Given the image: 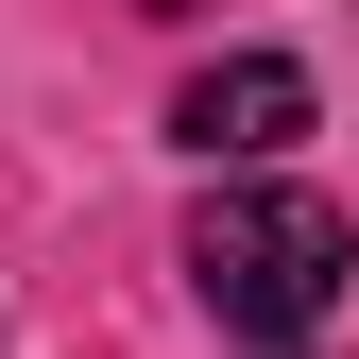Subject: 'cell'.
I'll use <instances>...</instances> for the list:
<instances>
[{
    "mask_svg": "<svg viewBox=\"0 0 359 359\" xmlns=\"http://www.w3.org/2000/svg\"><path fill=\"white\" fill-rule=\"evenodd\" d=\"M137 18H189V0H137Z\"/></svg>",
    "mask_w": 359,
    "mask_h": 359,
    "instance_id": "obj_3",
    "label": "cell"
},
{
    "mask_svg": "<svg viewBox=\"0 0 359 359\" xmlns=\"http://www.w3.org/2000/svg\"><path fill=\"white\" fill-rule=\"evenodd\" d=\"M342 274H359V222H342L325 189L240 171V189H205V205H189V291H205L240 342H308V325L342 308Z\"/></svg>",
    "mask_w": 359,
    "mask_h": 359,
    "instance_id": "obj_1",
    "label": "cell"
},
{
    "mask_svg": "<svg viewBox=\"0 0 359 359\" xmlns=\"http://www.w3.org/2000/svg\"><path fill=\"white\" fill-rule=\"evenodd\" d=\"M171 137H189L205 171L291 154V137H308V69H291V52H222V69H189V86H171Z\"/></svg>",
    "mask_w": 359,
    "mask_h": 359,
    "instance_id": "obj_2",
    "label": "cell"
}]
</instances>
